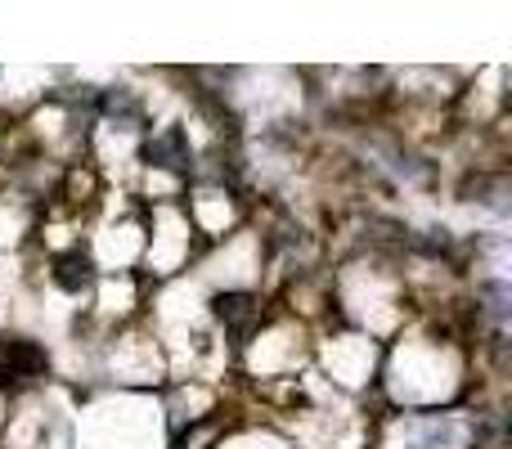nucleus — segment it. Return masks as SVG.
Listing matches in <instances>:
<instances>
[{
    "label": "nucleus",
    "instance_id": "nucleus-1",
    "mask_svg": "<svg viewBox=\"0 0 512 449\" xmlns=\"http://www.w3.org/2000/svg\"><path fill=\"white\" fill-rule=\"evenodd\" d=\"M59 283H63V288H72V292L86 288V283H90V265L77 261V256H72V261H63L59 265Z\"/></svg>",
    "mask_w": 512,
    "mask_h": 449
}]
</instances>
